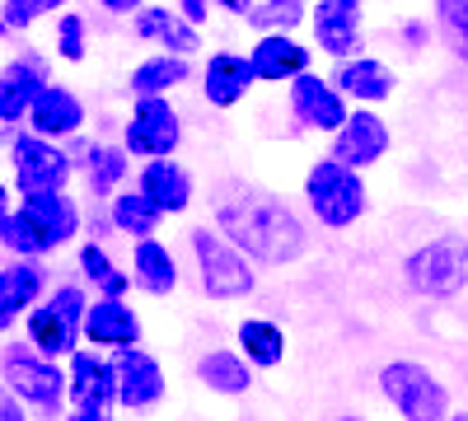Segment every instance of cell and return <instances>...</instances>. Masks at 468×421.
Segmentation results:
<instances>
[{"mask_svg":"<svg viewBox=\"0 0 468 421\" xmlns=\"http://www.w3.org/2000/svg\"><path fill=\"white\" fill-rule=\"evenodd\" d=\"M216 229L239 253H249L253 262H271V267L295 262L309 244L295 211L277 193L253 187V183H229L216 193Z\"/></svg>","mask_w":468,"mask_h":421,"instance_id":"6da1fadb","label":"cell"},{"mask_svg":"<svg viewBox=\"0 0 468 421\" xmlns=\"http://www.w3.org/2000/svg\"><path fill=\"white\" fill-rule=\"evenodd\" d=\"M80 235V206L70 193H48V197H24L19 211L5 206L0 211V244L10 258H48L61 244Z\"/></svg>","mask_w":468,"mask_h":421,"instance_id":"7a4b0ae2","label":"cell"},{"mask_svg":"<svg viewBox=\"0 0 468 421\" xmlns=\"http://www.w3.org/2000/svg\"><path fill=\"white\" fill-rule=\"evenodd\" d=\"M90 295L80 286H57L37 310L28 314V347L43 352L48 361H70L85 342V314H90Z\"/></svg>","mask_w":468,"mask_h":421,"instance_id":"3957f363","label":"cell"},{"mask_svg":"<svg viewBox=\"0 0 468 421\" xmlns=\"http://www.w3.org/2000/svg\"><path fill=\"white\" fill-rule=\"evenodd\" d=\"M10 174H15L19 197L66 193V183L75 178V155L61 141H48L37 132H15L10 136Z\"/></svg>","mask_w":468,"mask_h":421,"instance_id":"277c9868","label":"cell"},{"mask_svg":"<svg viewBox=\"0 0 468 421\" xmlns=\"http://www.w3.org/2000/svg\"><path fill=\"white\" fill-rule=\"evenodd\" d=\"M304 202H309V211H314L319 225L346 229V225H356L366 216V183H361L356 169H346V164H337L328 155L319 164H309V174H304Z\"/></svg>","mask_w":468,"mask_h":421,"instance_id":"5b68a950","label":"cell"},{"mask_svg":"<svg viewBox=\"0 0 468 421\" xmlns=\"http://www.w3.org/2000/svg\"><path fill=\"white\" fill-rule=\"evenodd\" d=\"M187 244H192V258H197L202 290L211 300H244V295H253V281H258L253 277V258L234 248L220 229L197 225L187 235Z\"/></svg>","mask_w":468,"mask_h":421,"instance_id":"8992f818","label":"cell"},{"mask_svg":"<svg viewBox=\"0 0 468 421\" xmlns=\"http://www.w3.org/2000/svg\"><path fill=\"white\" fill-rule=\"evenodd\" d=\"M379 394L399 407L403 421H450V389L421 361H388L379 370Z\"/></svg>","mask_w":468,"mask_h":421,"instance_id":"52a82bcc","label":"cell"},{"mask_svg":"<svg viewBox=\"0 0 468 421\" xmlns=\"http://www.w3.org/2000/svg\"><path fill=\"white\" fill-rule=\"evenodd\" d=\"M5 394L57 416L61 403L70 398V370H61V361H48L43 352H33L28 342L24 347H5Z\"/></svg>","mask_w":468,"mask_h":421,"instance_id":"ba28073f","label":"cell"},{"mask_svg":"<svg viewBox=\"0 0 468 421\" xmlns=\"http://www.w3.org/2000/svg\"><path fill=\"white\" fill-rule=\"evenodd\" d=\"M403 277L426 300H454L468 286V239L463 235H441L431 244L412 248Z\"/></svg>","mask_w":468,"mask_h":421,"instance_id":"9c48e42d","label":"cell"},{"mask_svg":"<svg viewBox=\"0 0 468 421\" xmlns=\"http://www.w3.org/2000/svg\"><path fill=\"white\" fill-rule=\"evenodd\" d=\"M183 141V118L169 99H132V118L122 132L127 155L136 160H174V150Z\"/></svg>","mask_w":468,"mask_h":421,"instance_id":"30bf717a","label":"cell"},{"mask_svg":"<svg viewBox=\"0 0 468 421\" xmlns=\"http://www.w3.org/2000/svg\"><path fill=\"white\" fill-rule=\"evenodd\" d=\"M309 28H314V43L324 57L333 61H351L366 57V24H361V0H319L309 10Z\"/></svg>","mask_w":468,"mask_h":421,"instance_id":"8fae6325","label":"cell"},{"mask_svg":"<svg viewBox=\"0 0 468 421\" xmlns=\"http://www.w3.org/2000/svg\"><path fill=\"white\" fill-rule=\"evenodd\" d=\"M286 99H291L295 122H300V127H314V132H333V136H337L342 122L351 118V108H346L342 89L333 85V75H319V70L300 75Z\"/></svg>","mask_w":468,"mask_h":421,"instance_id":"7c38bea8","label":"cell"},{"mask_svg":"<svg viewBox=\"0 0 468 421\" xmlns=\"http://www.w3.org/2000/svg\"><path fill=\"white\" fill-rule=\"evenodd\" d=\"M388 145H394V136H388L384 118L370 108H351V118L342 122V132L333 136V160L346 164V169H370L388 155Z\"/></svg>","mask_w":468,"mask_h":421,"instance_id":"4fadbf2b","label":"cell"},{"mask_svg":"<svg viewBox=\"0 0 468 421\" xmlns=\"http://www.w3.org/2000/svg\"><path fill=\"white\" fill-rule=\"evenodd\" d=\"M48 61L43 57H15L0 75V122L19 127L28 122V112L37 108V99L48 94Z\"/></svg>","mask_w":468,"mask_h":421,"instance_id":"5bb4252c","label":"cell"},{"mask_svg":"<svg viewBox=\"0 0 468 421\" xmlns=\"http://www.w3.org/2000/svg\"><path fill=\"white\" fill-rule=\"evenodd\" d=\"M117 403V361H103L94 347L70 356V412H108Z\"/></svg>","mask_w":468,"mask_h":421,"instance_id":"9a60e30c","label":"cell"},{"mask_svg":"<svg viewBox=\"0 0 468 421\" xmlns=\"http://www.w3.org/2000/svg\"><path fill=\"white\" fill-rule=\"evenodd\" d=\"M169 389V379L160 370V361H154L150 352L141 347H127V352H117V403L132 407V412H145L165 398Z\"/></svg>","mask_w":468,"mask_h":421,"instance_id":"2e32d148","label":"cell"},{"mask_svg":"<svg viewBox=\"0 0 468 421\" xmlns=\"http://www.w3.org/2000/svg\"><path fill=\"white\" fill-rule=\"evenodd\" d=\"M85 342L94 352H127L141 347V314L127 300H94L85 314Z\"/></svg>","mask_w":468,"mask_h":421,"instance_id":"e0dca14e","label":"cell"},{"mask_svg":"<svg viewBox=\"0 0 468 421\" xmlns=\"http://www.w3.org/2000/svg\"><path fill=\"white\" fill-rule=\"evenodd\" d=\"M48 295V272L43 262L28 258H10L0 267V328H15L19 314H33Z\"/></svg>","mask_w":468,"mask_h":421,"instance_id":"ac0fdd59","label":"cell"},{"mask_svg":"<svg viewBox=\"0 0 468 421\" xmlns=\"http://www.w3.org/2000/svg\"><path fill=\"white\" fill-rule=\"evenodd\" d=\"M258 85V66L244 52H211L202 70V94L211 108H234Z\"/></svg>","mask_w":468,"mask_h":421,"instance_id":"d6986e66","label":"cell"},{"mask_svg":"<svg viewBox=\"0 0 468 421\" xmlns=\"http://www.w3.org/2000/svg\"><path fill=\"white\" fill-rule=\"evenodd\" d=\"M333 85L342 89L346 103H384L388 94H394L399 75L388 70L379 57H351V61L333 66Z\"/></svg>","mask_w":468,"mask_h":421,"instance_id":"ffe728a7","label":"cell"},{"mask_svg":"<svg viewBox=\"0 0 468 421\" xmlns=\"http://www.w3.org/2000/svg\"><path fill=\"white\" fill-rule=\"evenodd\" d=\"M253 66H258V80L267 85H295L300 75H309V47L295 43L291 33H267L253 43Z\"/></svg>","mask_w":468,"mask_h":421,"instance_id":"44dd1931","label":"cell"},{"mask_svg":"<svg viewBox=\"0 0 468 421\" xmlns=\"http://www.w3.org/2000/svg\"><path fill=\"white\" fill-rule=\"evenodd\" d=\"M80 127H85V103L66 85H48V94L28 112V132L48 136V141H70Z\"/></svg>","mask_w":468,"mask_h":421,"instance_id":"7402d4cb","label":"cell"},{"mask_svg":"<svg viewBox=\"0 0 468 421\" xmlns=\"http://www.w3.org/2000/svg\"><path fill=\"white\" fill-rule=\"evenodd\" d=\"M141 193L160 206L165 216H178L192 206V174L178 164V160H150L141 164V178H136Z\"/></svg>","mask_w":468,"mask_h":421,"instance_id":"603a6c76","label":"cell"},{"mask_svg":"<svg viewBox=\"0 0 468 421\" xmlns=\"http://www.w3.org/2000/svg\"><path fill=\"white\" fill-rule=\"evenodd\" d=\"M132 277L145 295H174L178 286V262L169 253V244L160 239H141L132 244Z\"/></svg>","mask_w":468,"mask_h":421,"instance_id":"cb8c5ba5","label":"cell"},{"mask_svg":"<svg viewBox=\"0 0 468 421\" xmlns=\"http://www.w3.org/2000/svg\"><path fill=\"white\" fill-rule=\"evenodd\" d=\"M108 220H112L117 235H127L132 244H141V239H154V229L165 225V211L154 206L141 187H132V193H117V197H112Z\"/></svg>","mask_w":468,"mask_h":421,"instance_id":"d4e9b609","label":"cell"},{"mask_svg":"<svg viewBox=\"0 0 468 421\" xmlns=\"http://www.w3.org/2000/svg\"><path fill=\"white\" fill-rule=\"evenodd\" d=\"M187 75H192L187 57L154 52L141 66H132V99H169V89H178Z\"/></svg>","mask_w":468,"mask_h":421,"instance_id":"484cf974","label":"cell"},{"mask_svg":"<svg viewBox=\"0 0 468 421\" xmlns=\"http://www.w3.org/2000/svg\"><path fill=\"white\" fill-rule=\"evenodd\" d=\"M197 379L211 389V394H225V398H239V394H249L253 389V370H249V356H239V352H207L202 361H197Z\"/></svg>","mask_w":468,"mask_h":421,"instance_id":"4316f807","label":"cell"},{"mask_svg":"<svg viewBox=\"0 0 468 421\" xmlns=\"http://www.w3.org/2000/svg\"><path fill=\"white\" fill-rule=\"evenodd\" d=\"M75 258H80V277L94 286V295L99 300H122L127 290H132V272H122V267H112V258H108V248L103 244H80V253H75Z\"/></svg>","mask_w":468,"mask_h":421,"instance_id":"83f0119b","label":"cell"},{"mask_svg":"<svg viewBox=\"0 0 468 421\" xmlns=\"http://www.w3.org/2000/svg\"><path fill=\"white\" fill-rule=\"evenodd\" d=\"M127 145H99V141H85V183L94 197H108L117 183L127 178Z\"/></svg>","mask_w":468,"mask_h":421,"instance_id":"f1b7e54d","label":"cell"},{"mask_svg":"<svg viewBox=\"0 0 468 421\" xmlns=\"http://www.w3.org/2000/svg\"><path fill=\"white\" fill-rule=\"evenodd\" d=\"M239 347H244L249 365L271 370V365H282V356H286V332L271 319H244L239 323Z\"/></svg>","mask_w":468,"mask_h":421,"instance_id":"f546056e","label":"cell"},{"mask_svg":"<svg viewBox=\"0 0 468 421\" xmlns=\"http://www.w3.org/2000/svg\"><path fill=\"white\" fill-rule=\"evenodd\" d=\"M300 19H309L304 0H262V5L249 15V24L267 37V33H291Z\"/></svg>","mask_w":468,"mask_h":421,"instance_id":"4dcf8cb0","label":"cell"},{"mask_svg":"<svg viewBox=\"0 0 468 421\" xmlns=\"http://www.w3.org/2000/svg\"><path fill=\"white\" fill-rule=\"evenodd\" d=\"M178 24H183L178 10H169V5H145V10L132 19V37H141V43H160V47H165V37H169Z\"/></svg>","mask_w":468,"mask_h":421,"instance_id":"1f68e13d","label":"cell"},{"mask_svg":"<svg viewBox=\"0 0 468 421\" xmlns=\"http://www.w3.org/2000/svg\"><path fill=\"white\" fill-rule=\"evenodd\" d=\"M436 24L445 33V43L468 61V0H436Z\"/></svg>","mask_w":468,"mask_h":421,"instance_id":"d6a6232c","label":"cell"},{"mask_svg":"<svg viewBox=\"0 0 468 421\" xmlns=\"http://www.w3.org/2000/svg\"><path fill=\"white\" fill-rule=\"evenodd\" d=\"M57 57L61 61H85L90 57V28H85V19L75 10H66L57 19Z\"/></svg>","mask_w":468,"mask_h":421,"instance_id":"836d02e7","label":"cell"},{"mask_svg":"<svg viewBox=\"0 0 468 421\" xmlns=\"http://www.w3.org/2000/svg\"><path fill=\"white\" fill-rule=\"evenodd\" d=\"M66 0H5L0 5V19H5V33H24L28 24H37L43 15H57Z\"/></svg>","mask_w":468,"mask_h":421,"instance_id":"e575fe53","label":"cell"},{"mask_svg":"<svg viewBox=\"0 0 468 421\" xmlns=\"http://www.w3.org/2000/svg\"><path fill=\"white\" fill-rule=\"evenodd\" d=\"M211 5H216V0H178V15H183L192 28H202L207 15H211Z\"/></svg>","mask_w":468,"mask_h":421,"instance_id":"d590c367","label":"cell"},{"mask_svg":"<svg viewBox=\"0 0 468 421\" xmlns=\"http://www.w3.org/2000/svg\"><path fill=\"white\" fill-rule=\"evenodd\" d=\"M99 5H103L108 15H132V19H136V15L145 10V0H99Z\"/></svg>","mask_w":468,"mask_h":421,"instance_id":"8d00e7d4","label":"cell"},{"mask_svg":"<svg viewBox=\"0 0 468 421\" xmlns=\"http://www.w3.org/2000/svg\"><path fill=\"white\" fill-rule=\"evenodd\" d=\"M0 421H28V416H24V407H19V398H15V394H5V398H0Z\"/></svg>","mask_w":468,"mask_h":421,"instance_id":"74e56055","label":"cell"},{"mask_svg":"<svg viewBox=\"0 0 468 421\" xmlns=\"http://www.w3.org/2000/svg\"><path fill=\"white\" fill-rule=\"evenodd\" d=\"M216 5L229 10V15H244V19H249V15L258 10V0H216Z\"/></svg>","mask_w":468,"mask_h":421,"instance_id":"f35d334b","label":"cell"},{"mask_svg":"<svg viewBox=\"0 0 468 421\" xmlns=\"http://www.w3.org/2000/svg\"><path fill=\"white\" fill-rule=\"evenodd\" d=\"M66 421H112L108 412H66Z\"/></svg>","mask_w":468,"mask_h":421,"instance_id":"ab89813d","label":"cell"},{"mask_svg":"<svg viewBox=\"0 0 468 421\" xmlns=\"http://www.w3.org/2000/svg\"><path fill=\"white\" fill-rule=\"evenodd\" d=\"M450 421H468V412H454V416H450Z\"/></svg>","mask_w":468,"mask_h":421,"instance_id":"60d3db41","label":"cell"},{"mask_svg":"<svg viewBox=\"0 0 468 421\" xmlns=\"http://www.w3.org/2000/svg\"><path fill=\"white\" fill-rule=\"evenodd\" d=\"M342 421H366V416H342Z\"/></svg>","mask_w":468,"mask_h":421,"instance_id":"b9f144b4","label":"cell"},{"mask_svg":"<svg viewBox=\"0 0 468 421\" xmlns=\"http://www.w3.org/2000/svg\"><path fill=\"white\" fill-rule=\"evenodd\" d=\"M463 66H468V61H463Z\"/></svg>","mask_w":468,"mask_h":421,"instance_id":"7bdbcfd3","label":"cell"}]
</instances>
